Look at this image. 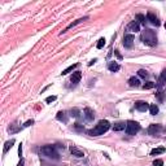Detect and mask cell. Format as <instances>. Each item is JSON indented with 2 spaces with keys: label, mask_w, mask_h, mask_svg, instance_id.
<instances>
[{
  "label": "cell",
  "mask_w": 166,
  "mask_h": 166,
  "mask_svg": "<svg viewBox=\"0 0 166 166\" xmlns=\"http://www.w3.org/2000/svg\"><path fill=\"white\" fill-rule=\"evenodd\" d=\"M140 39L144 44H147L149 47L157 46V34L152 29H144V31H141Z\"/></svg>",
  "instance_id": "cell-1"
},
{
  "label": "cell",
  "mask_w": 166,
  "mask_h": 166,
  "mask_svg": "<svg viewBox=\"0 0 166 166\" xmlns=\"http://www.w3.org/2000/svg\"><path fill=\"white\" fill-rule=\"evenodd\" d=\"M109 129H110V123L108 122L107 119H101V121H99V123L93 129L88 130L87 134H88L90 136H100L104 132H107Z\"/></svg>",
  "instance_id": "cell-2"
},
{
  "label": "cell",
  "mask_w": 166,
  "mask_h": 166,
  "mask_svg": "<svg viewBox=\"0 0 166 166\" xmlns=\"http://www.w3.org/2000/svg\"><path fill=\"white\" fill-rule=\"evenodd\" d=\"M40 153L44 155L48 158H53V160H59L60 156H59V152L56 150V147L53 146H44L40 148Z\"/></svg>",
  "instance_id": "cell-3"
},
{
  "label": "cell",
  "mask_w": 166,
  "mask_h": 166,
  "mask_svg": "<svg viewBox=\"0 0 166 166\" xmlns=\"http://www.w3.org/2000/svg\"><path fill=\"white\" fill-rule=\"evenodd\" d=\"M126 134L127 135H135L139 132V130H140V125H139L138 122H135V121H127L126 122Z\"/></svg>",
  "instance_id": "cell-4"
},
{
  "label": "cell",
  "mask_w": 166,
  "mask_h": 166,
  "mask_svg": "<svg viewBox=\"0 0 166 166\" xmlns=\"http://www.w3.org/2000/svg\"><path fill=\"white\" fill-rule=\"evenodd\" d=\"M161 131H162V126L157 125V123H152V125H149V127H148V134L152 135V136L158 135Z\"/></svg>",
  "instance_id": "cell-5"
},
{
  "label": "cell",
  "mask_w": 166,
  "mask_h": 166,
  "mask_svg": "<svg viewBox=\"0 0 166 166\" xmlns=\"http://www.w3.org/2000/svg\"><path fill=\"white\" fill-rule=\"evenodd\" d=\"M134 35L132 34H127L125 35V38H123V47L125 48H131L132 44H134Z\"/></svg>",
  "instance_id": "cell-6"
},
{
  "label": "cell",
  "mask_w": 166,
  "mask_h": 166,
  "mask_svg": "<svg viewBox=\"0 0 166 166\" xmlns=\"http://www.w3.org/2000/svg\"><path fill=\"white\" fill-rule=\"evenodd\" d=\"M135 109L139 112H146L149 109V105H148V102H146V101L139 100V101H135Z\"/></svg>",
  "instance_id": "cell-7"
},
{
  "label": "cell",
  "mask_w": 166,
  "mask_h": 166,
  "mask_svg": "<svg viewBox=\"0 0 166 166\" xmlns=\"http://www.w3.org/2000/svg\"><path fill=\"white\" fill-rule=\"evenodd\" d=\"M83 116H84V118H86V121H88V122H91V121H93V118H95V113H93V110L90 109V108H84Z\"/></svg>",
  "instance_id": "cell-8"
},
{
  "label": "cell",
  "mask_w": 166,
  "mask_h": 166,
  "mask_svg": "<svg viewBox=\"0 0 166 166\" xmlns=\"http://www.w3.org/2000/svg\"><path fill=\"white\" fill-rule=\"evenodd\" d=\"M127 31H134V32H138L140 31V25H139L138 21H131V22L127 25Z\"/></svg>",
  "instance_id": "cell-9"
},
{
  "label": "cell",
  "mask_w": 166,
  "mask_h": 166,
  "mask_svg": "<svg viewBox=\"0 0 166 166\" xmlns=\"http://www.w3.org/2000/svg\"><path fill=\"white\" fill-rule=\"evenodd\" d=\"M147 20L149 21L150 23H153V25H156V26H158L160 25V21H158V18H157V16L153 12H148L147 13Z\"/></svg>",
  "instance_id": "cell-10"
},
{
  "label": "cell",
  "mask_w": 166,
  "mask_h": 166,
  "mask_svg": "<svg viewBox=\"0 0 166 166\" xmlns=\"http://www.w3.org/2000/svg\"><path fill=\"white\" fill-rule=\"evenodd\" d=\"M165 83H166V69H164L161 71V74H160L158 81H157V87H162Z\"/></svg>",
  "instance_id": "cell-11"
},
{
  "label": "cell",
  "mask_w": 166,
  "mask_h": 166,
  "mask_svg": "<svg viewBox=\"0 0 166 166\" xmlns=\"http://www.w3.org/2000/svg\"><path fill=\"white\" fill-rule=\"evenodd\" d=\"M81 78H82V73H81V71H74L70 77V82L73 84H77V83H79Z\"/></svg>",
  "instance_id": "cell-12"
},
{
  "label": "cell",
  "mask_w": 166,
  "mask_h": 166,
  "mask_svg": "<svg viewBox=\"0 0 166 166\" xmlns=\"http://www.w3.org/2000/svg\"><path fill=\"white\" fill-rule=\"evenodd\" d=\"M70 153H71L73 156H75V157H83V156H84V153H83L81 149H78V148L75 147V146H71V147H70Z\"/></svg>",
  "instance_id": "cell-13"
},
{
  "label": "cell",
  "mask_w": 166,
  "mask_h": 166,
  "mask_svg": "<svg viewBox=\"0 0 166 166\" xmlns=\"http://www.w3.org/2000/svg\"><path fill=\"white\" fill-rule=\"evenodd\" d=\"M86 20H88V17H83V18H79V20H77V21H75V22H73V23H70V25H69V26H68V28H66V29L64 30V31H62V32H61V34H64V32H66V31H68V30H69V29H71V28H74V26H77V25H78V23H81V22H83V21H86Z\"/></svg>",
  "instance_id": "cell-14"
},
{
  "label": "cell",
  "mask_w": 166,
  "mask_h": 166,
  "mask_svg": "<svg viewBox=\"0 0 166 166\" xmlns=\"http://www.w3.org/2000/svg\"><path fill=\"white\" fill-rule=\"evenodd\" d=\"M14 143H16V140H14V139H11V140H8L7 143L4 144V149H3V153L5 155V153H7L8 150H9V148L13 147V144H14Z\"/></svg>",
  "instance_id": "cell-15"
},
{
  "label": "cell",
  "mask_w": 166,
  "mask_h": 166,
  "mask_svg": "<svg viewBox=\"0 0 166 166\" xmlns=\"http://www.w3.org/2000/svg\"><path fill=\"white\" fill-rule=\"evenodd\" d=\"M126 129V123L125 122H117L113 125V130L114 131H122Z\"/></svg>",
  "instance_id": "cell-16"
},
{
  "label": "cell",
  "mask_w": 166,
  "mask_h": 166,
  "mask_svg": "<svg viewBox=\"0 0 166 166\" xmlns=\"http://www.w3.org/2000/svg\"><path fill=\"white\" fill-rule=\"evenodd\" d=\"M108 69L114 73V71H118V70H119V65L117 64L116 61H110L109 64H108Z\"/></svg>",
  "instance_id": "cell-17"
},
{
  "label": "cell",
  "mask_w": 166,
  "mask_h": 166,
  "mask_svg": "<svg viewBox=\"0 0 166 166\" xmlns=\"http://www.w3.org/2000/svg\"><path fill=\"white\" fill-rule=\"evenodd\" d=\"M129 84H130L131 87H139V86H140V82H139L138 78L131 77V78L129 79Z\"/></svg>",
  "instance_id": "cell-18"
},
{
  "label": "cell",
  "mask_w": 166,
  "mask_h": 166,
  "mask_svg": "<svg viewBox=\"0 0 166 166\" xmlns=\"http://www.w3.org/2000/svg\"><path fill=\"white\" fill-rule=\"evenodd\" d=\"M165 148L164 147H160V148H155V149L150 150V156H156V155H161V153L165 152Z\"/></svg>",
  "instance_id": "cell-19"
},
{
  "label": "cell",
  "mask_w": 166,
  "mask_h": 166,
  "mask_svg": "<svg viewBox=\"0 0 166 166\" xmlns=\"http://www.w3.org/2000/svg\"><path fill=\"white\" fill-rule=\"evenodd\" d=\"M149 113L152 114V116H156V114L158 113V107H157L156 104H152V105H149Z\"/></svg>",
  "instance_id": "cell-20"
},
{
  "label": "cell",
  "mask_w": 166,
  "mask_h": 166,
  "mask_svg": "<svg viewBox=\"0 0 166 166\" xmlns=\"http://www.w3.org/2000/svg\"><path fill=\"white\" fill-rule=\"evenodd\" d=\"M78 66V64H74V65H71V66H69V68H66L65 70H62V73H61V75H66V74H69L70 71H73L75 68Z\"/></svg>",
  "instance_id": "cell-21"
},
{
  "label": "cell",
  "mask_w": 166,
  "mask_h": 166,
  "mask_svg": "<svg viewBox=\"0 0 166 166\" xmlns=\"http://www.w3.org/2000/svg\"><path fill=\"white\" fill-rule=\"evenodd\" d=\"M57 119L62 121V122H66L68 118H66V116H65V112H59V113H57Z\"/></svg>",
  "instance_id": "cell-22"
},
{
  "label": "cell",
  "mask_w": 166,
  "mask_h": 166,
  "mask_svg": "<svg viewBox=\"0 0 166 166\" xmlns=\"http://www.w3.org/2000/svg\"><path fill=\"white\" fill-rule=\"evenodd\" d=\"M138 75H139V77H141V78H144V79L149 77V74H148V71H147V70H144V69H140V70L138 71Z\"/></svg>",
  "instance_id": "cell-23"
},
{
  "label": "cell",
  "mask_w": 166,
  "mask_h": 166,
  "mask_svg": "<svg viewBox=\"0 0 166 166\" xmlns=\"http://www.w3.org/2000/svg\"><path fill=\"white\" fill-rule=\"evenodd\" d=\"M136 20L139 23H141V25H146V17L143 16V14H136Z\"/></svg>",
  "instance_id": "cell-24"
},
{
  "label": "cell",
  "mask_w": 166,
  "mask_h": 166,
  "mask_svg": "<svg viewBox=\"0 0 166 166\" xmlns=\"http://www.w3.org/2000/svg\"><path fill=\"white\" fill-rule=\"evenodd\" d=\"M155 86H156V84L153 83V82H147V83L143 84V88L144 90H150V88H153Z\"/></svg>",
  "instance_id": "cell-25"
},
{
  "label": "cell",
  "mask_w": 166,
  "mask_h": 166,
  "mask_svg": "<svg viewBox=\"0 0 166 166\" xmlns=\"http://www.w3.org/2000/svg\"><path fill=\"white\" fill-rule=\"evenodd\" d=\"M104 46H105V39L104 38H100V39H99V42H97V44H96V47H97L99 49H101Z\"/></svg>",
  "instance_id": "cell-26"
},
{
  "label": "cell",
  "mask_w": 166,
  "mask_h": 166,
  "mask_svg": "<svg viewBox=\"0 0 166 166\" xmlns=\"http://www.w3.org/2000/svg\"><path fill=\"white\" fill-rule=\"evenodd\" d=\"M79 109H77V108H74V109H71V116L73 117H79Z\"/></svg>",
  "instance_id": "cell-27"
},
{
  "label": "cell",
  "mask_w": 166,
  "mask_h": 166,
  "mask_svg": "<svg viewBox=\"0 0 166 166\" xmlns=\"http://www.w3.org/2000/svg\"><path fill=\"white\" fill-rule=\"evenodd\" d=\"M153 166H164V161L162 160H155L153 161Z\"/></svg>",
  "instance_id": "cell-28"
},
{
  "label": "cell",
  "mask_w": 166,
  "mask_h": 166,
  "mask_svg": "<svg viewBox=\"0 0 166 166\" xmlns=\"http://www.w3.org/2000/svg\"><path fill=\"white\" fill-rule=\"evenodd\" d=\"M56 96H48V97L46 99V102H52V101H55L56 100Z\"/></svg>",
  "instance_id": "cell-29"
},
{
  "label": "cell",
  "mask_w": 166,
  "mask_h": 166,
  "mask_svg": "<svg viewBox=\"0 0 166 166\" xmlns=\"http://www.w3.org/2000/svg\"><path fill=\"white\" fill-rule=\"evenodd\" d=\"M32 123H34V121H32V119H30V121H28V122H25V123H23V127H29V126H31Z\"/></svg>",
  "instance_id": "cell-30"
},
{
  "label": "cell",
  "mask_w": 166,
  "mask_h": 166,
  "mask_svg": "<svg viewBox=\"0 0 166 166\" xmlns=\"http://www.w3.org/2000/svg\"><path fill=\"white\" fill-rule=\"evenodd\" d=\"M156 96H157V99H158L160 101L164 100V97H162V92H157V93H156Z\"/></svg>",
  "instance_id": "cell-31"
},
{
  "label": "cell",
  "mask_w": 166,
  "mask_h": 166,
  "mask_svg": "<svg viewBox=\"0 0 166 166\" xmlns=\"http://www.w3.org/2000/svg\"><path fill=\"white\" fill-rule=\"evenodd\" d=\"M17 166H25V160L21 158V160H20V162L17 164Z\"/></svg>",
  "instance_id": "cell-32"
},
{
  "label": "cell",
  "mask_w": 166,
  "mask_h": 166,
  "mask_svg": "<svg viewBox=\"0 0 166 166\" xmlns=\"http://www.w3.org/2000/svg\"><path fill=\"white\" fill-rule=\"evenodd\" d=\"M18 155H20V157L22 156V146L20 144V147H18Z\"/></svg>",
  "instance_id": "cell-33"
},
{
  "label": "cell",
  "mask_w": 166,
  "mask_h": 166,
  "mask_svg": "<svg viewBox=\"0 0 166 166\" xmlns=\"http://www.w3.org/2000/svg\"><path fill=\"white\" fill-rule=\"evenodd\" d=\"M114 53L117 55V57H118V59H122V56L119 55V51H117V49H116V51H114Z\"/></svg>",
  "instance_id": "cell-34"
},
{
  "label": "cell",
  "mask_w": 166,
  "mask_h": 166,
  "mask_svg": "<svg viewBox=\"0 0 166 166\" xmlns=\"http://www.w3.org/2000/svg\"><path fill=\"white\" fill-rule=\"evenodd\" d=\"M165 29H166V23H165Z\"/></svg>",
  "instance_id": "cell-35"
}]
</instances>
